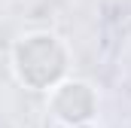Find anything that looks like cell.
<instances>
[{
    "mask_svg": "<svg viewBox=\"0 0 131 128\" xmlns=\"http://www.w3.org/2000/svg\"><path fill=\"white\" fill-rule=\"evenodd\" d=\"M15 73L31 89H55L67 73V52L52 34H31L15 46Z\"/></svg>",
    "mask_w": 131,
    "mask_h": 128,
    "instance_id": "1",
    "label": "cell"
},
{
    "mask_svg": "<svg viewBox=\"0 0 131 128\" xmlns=\"http://www.w3.org/2000/svg\"><path fill=\"white\" fill-rule=\"evenodd\" d=\"M52 110L67 125H82L98 113V95L85 82H61L52 95Z\"/></svg>",
    "mask_w": 131,
    "mask_h": 128,
    "instance_id": "2",
    "label": "cell"
}]
</instances>
